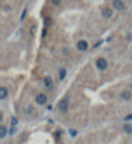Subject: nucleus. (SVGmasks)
<instances>
[{
	"instance_id": "17",
	"label": "nucleus",
	"mask_w": 132,
	"mask_h": 144,
	"mask_svg": "<svg viewBox=\"0 0 132 144\" xmlns=\"http://www.w3.org/2000/svg\"><path fill=\"white\" fill-rule=\"evenodd\" d=\"M12 123H13V125L17 123V119H16V118H12Z\"/></svg>"
},
{
	"instance_id": "7",
	"label": "nucleus",
	"mask_w": 132,
	"mask_h": 144,
	"mask_svg": "<svg viewBox=\"0 0 132 144\" xmlns=\"http://www.w3.org/2000/svg\"><path fill=\"white\" fill-rule=\"evenodd\" d=\"M120 97H122L123 100H131L132 94H131L128 90H124V91H122V94H120Z\"/></svg>"
},
{
	"instance_id": "9",
	"label": "nucleus",
	"mask_w": 132,
	"mask_h": 144,
	"mask_svg": "<svg viewBox=\"0 0 132 144\" xmlns=\"http://www.w3.org/2000/svg\"><path fill=\"white\" fill-rule=\"evenodd\" d=\"M8 96V90L5 87H0V99H5Z\"/></svg>"
},
{
	"instance_id": "16",
	"label": "nucleus",
	"mask_w": 132,
	"mask_h": 144,
	"mask_svg": "<svg viewBox=\"0 0 132 144\" xmlns=\"http://www.w3.org/2000/svg\"><path fill=\"white\" fill-rule=\"evenodd\" d=\"M16 132V127H12V130H10V134H14Z\"/></svg>"
},
{
	"instance_id": "5",
	"label": "nucleus",
	"mask_w": 132,
	"mask_h": 144,
	"mask_svg": "<svg viewBox=\"0 0 132 144\" xmlns=\"http://www.w3.org/2000/svg\"><path fill=\"white\" fill-rule=\"evenodd\" d=\"M47 99H48V97L45 96L44 94H39L36 96V103H38V104H40V105H44L45 103H47Z\"/></svg>"
},
{
	"instance_id": "1",
	"label": "nucleus",
	"mask_w": 132,
	"mask_h": 144,
	"mask_svg": "<svg viewBox=\"0 0 132 144\" xmlns=\"http://www.w3.org/2000/svg\"><path fill=\"white\" fill-rule=\"evenodd\" d=\"M58 109L62 113L67 112V109H69V97H64V99L58 103Z\"/></svg>"
},
{
	"instance_id": "2",
	"label": "nucleus",
	"mask_w": 132,
	"mask_h": 144,
	"mask_svg": "<svg viewBox=\"0 0 132 144\" xmlns=\"http://www.w3.org/2000/svg\"><path fill=\"white\" fill-rule=\"evenodd\" d=\"M96 66H97V69H100V70H105L107 68V61L104 57H100V59H97V61H96Z\"/></svg>"
},
{
	"instance_id": "6",
	"label": "nucleus",
	"mask_w": 132,
	"mask_h": 144,
	"mask_svg": "<svg viewBox=\"0 0 132 144\" xmlns=\"http://www.w3.org/2000/svg\"><path fill=\"white\" fill-rule=\"evenodd\" d=\"M43 83L45 86V88H48V90H51V88L53 87V80H52V78H51V77H45L44 80H43Z\"/></svg>"
},
{
	"instance_id": "3",
	"label": "nucleus",
	"mask_w": 132,
	"mask_h": 144,
	"mask_svg": "<svg viewBox=\"0 0 132 144\" xmlns=\"http://www.w3.org/2000/svg\"><path fill=\"white\" fill-rule=\"evenodd\" d=\"M113 7L114 9H117V10H123L124 9V4L122 0H114L113 1Z\"/></svg>"
},
{
	"instance_id": "12",
	"label": "nucleus",
	"mask_w": 132,
	"mask_h": 144,
	"mask_svg": "<svg viewBox=\"0 0 132 144\" xmlns=\"http://www.w3.org/2000/svg\"><path fill=\"white\" fill-rule=\"evenodd\" d=\"M66 75V69L65 68H62L61 70H60V79H64Z\"/></svg>"
},
{
	"instance_id": "13",
	"label": "nucleus",
	"mask_w": 132,
	"mask_h": 144,
	"mask_svg": "<svg viewBox=\"0 0 132 144\" xmlns=\"http://www.w3.org/2000/svg\"><path fill=\"white\" fill-rule=\"evenodd\" d=\"M124 119H126V121H130V119H132V114H128V116H126V117H124Z\"/></svg>"
},
{
	"instance_id": "15",
	"label": "nucleus",
	"mask_w": 132,
	"mask_h": 144,
	"mask_svg": "<svg viewBox=\"0 0 132 144\" xmlns=\"http://www.w3.org/2000/svg\"><path fill=\"white\" fill-rule=\"evenodd\" d=\"M52 3H53L54 5H58V4H60V0H52Z\"/></svg>"
},
{
	"instance_id": "14",
	"label": "nucleus",
	"mask_w": 132,
	"mask_h": 144,
	"mask_svg": "<svg viewBox=\"0 0 132 144\" xmlns=\"http://www.w3.org/2000/svg\"><path fill=\"white\" fill-rule=\"evenodd\" d=\"M70 135L75 136V135H77V131H75V130H70Z\"/></svg>"
},
{
	"instance_id": "8",
	"label": "nucleus",
	"mask_w": 132,
	"mask_h": 144,
	"mask_svg": "<svg viewBox=\"0 0 132 144\" xmlns=\"http://www.w3.org/2000/svg\"><path fill=\"white\" fill-rule=\"evenodd\" d=\"M102 16H104L105 18H110V17L113 16V10L110 8H104L102 9Z\"/></svg>"
},
{
	"instance_id": "4",
	"label": "nucleus",
	"mask_w": 132,
	"mask_h": 144,
	"mask_svg": "<svg viewBox=\"0 0 132 144\" xmlns=\"http://www.w3.org/2000/svg\"><path fill=\"white\" fill-rule=\"evenodd\" d=\"M77 47L79 51H87L88 49V43L85 42V40H79L78 44H77Z\"/></svg>"
},
{
	"instance_id": "11",
	"label": "nucleus",
	"mask_w": 132,
	"mask_h": 144,
	"mask_svg": "<svg viewBox=\"0 0 132 144\" xmlns=\"http://www.w3.org/2000/svg\"><path fill=\"white\" fill-rule=\"evenodd\" d=\"M124 131L126 132H127V134H131V132H132V125H124Z\"/></svg>"
},
{
	"instance_id": "18",
	"label": "nucleus",
	"mask_w": 132,
	"mask_h": 144,
	"mask_svg": "<svg viewBox=\"0 0 132 144\" xmlns=\"http://www.w3.org/2000/svg\"><path fill=\"white\" fill-rule=\"evenodd\" d=\"M131 90H132V83H131Z\"/></svg>"
},
{
	"instance_id": "10",
	"label": "nucleus",
	"mask_w": 132,
	"mask_h": 144,
	"mask_svg": "<svg viewBox=\"0 0 132 144\" xmlns=\"http://www.w3.org/2000/svg\"><path fill=\"white\" fill-rule=\"evenodd\" d=\"M7 135V127L5 126H0V139H3Z\"/></svg>"
}]
</instances>
